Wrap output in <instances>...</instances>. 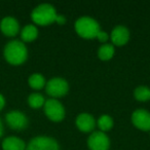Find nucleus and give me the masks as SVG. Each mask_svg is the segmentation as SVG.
Here are the masks:
<instances>
[{"label": "nucleus", "mask_w": 150, "mask_h": 150, "mask_svg": "<svg viewBox=\"0 0 150 150\" xmlns=\"http://www.w3.org/2000/svg\"><path fill=\"white\" fill-rule=\"evenodd\" d=\"M5 120L11 129L16 131H21L27 127L28 125V118L23 112L19 110H13L11 112L6 113L5 115Z\"/></svg>", "instance_id": "8"}, {"label": "nucleus", "mask_w": 150, "mask_h": 150, "mask_svg": "<svg viewBox=\"0 0 150 150\" xmlns=\"http://www.w3.org/2000/svg\"><path fill=\"white\" fill-rule=\"evenodd\" d=\"M44 113L50 120L54 122H60L65 118V108L63 104L57 99H48L43 106Z\"/></svg>", "instance_id": "4"}, {"label": "nucleus", "mask_w": 150, "mask_h": 150, "mask_svg": "<svg viewBox=\"0 0 150 150\" xmlns=\"http://www.w3.org/2000/svg\"><path fill=\"white\" fill-rule=\"evenodd\" d=\"M132 122L141 131H150V112L145 109H137L132 114Z\"/></svg>", "instance_id": "9"}, {"label": "nucleus", "mask_w": 150, "mask_h": 150, "mask_svg": "<svg viewBox=\"0 0 150 150\" xmlns=\"http://www.w3.org/2000/svg\"><path fill=\"white\" fill-rule=\"evenodd\" d=\"M57 16L58 13L54 5L50 3H42L32 11L31 19L35 25L47 26L56 22Z\"/></svg>", "instance_id": "2"}, {"label": "nucleus", "mask_w": 150, "mask_h": 150, "mask_svg": "<svg viewBox=\"0 0 150 150\" xmlns=\"http://www.w3.org/2000/svg\"><path fill=\"white\" fill-rule=\"evenodd\" d=\"M96 123L97 122L94 116L90 113L86 112L78 114L75 119V125L82 133H92V131H94L95 127H96Z\"/></svg>", "instance_id": "11"}, {"label": "nucleus", "mask_w": 150, "mask_h": 150, "mask_svg": "<svg viewBox=\"0 0 150 150\" xmlns=\"http://www.w3.org/2000/svg\"><path fill=\"white\" fill-rule=\"evenodd\" d=\"M3 150H26V144L21 138L11 136L2 141Z\"/></svg>", "instance_id": "13"}, {"label": "nucleus", "mask_w": 150, "mask_h": 150, "mask_svg": "<svg viewBox=\"0 0 150 150\" xmlns=\"http://www.w3.org/2000/svg\"><path fill=\"white\" fill-rule=\"evenodd\" d=\"M26 150H60L56 139L47 136H38L30 140Z\"/></svg>", "instance_id": "6"}, {"label": "nucleus", "mask_w": 150, "mask_h": 150, "mask_svg": "<svg viewBox=\"0 0 150 150\" xmlns=\"http://www.w3.org/2000/svg\"><path fill=\"white\" fill-rule=\"evenodd\" d=\"M110 39L112 41L113 45L121 46L127 43L129 40V31L125 26H116L113 28L112 32L110 34Z\"/></svg>", "instance_id": "12"}, {"label": "nucleus", "mask_w": 150, "mask_h": 150, "mask_svg": "<svg viewBox=\"0 0 150 150\" xmlns=\"http://www.w3.org/2000/svg\"><path fill=\"white\" fill-rule=\"evenodd\" d=\"M75 31L80 37L86 39H93L97 38V35L100 32V25L95 19L88 16L80 17L75 22Z\"/></svg>", "instance_id": "3"}, {"label": "nucleus", "mask_w": 150, "mask_h": 150, "mask_svg": "<svg viewBox=\"0 0 150 150\" xmlns=\"http://www.w3.org/2000/svg\"><path fill=\"white\" fill-rule=\"evenodd\" d=\"M2 135H3V125L1 122V120H0V138H1Z\"/></svg>", "instance_id": "23"}, {"label": "nucleus", "mask_w": 150, "mask_h": 150, "mask_svg": "<svg viewBox=\"0 0 150 150\" xmlns=\"http://www.w3.org/2000/svg\"><path fill=\"white\" fill-rule=\"evenodd\" d=\"M134 96H135L136 100L139 101V102L149 101L150 100V88L145 86H138V88L134 91Z\"/></svg>", "instance_id": "19"}, {"label": "nucleus", "mask_w": 150, "mask_h": 150, "mask_svg": "<svg viewBox=\"0 0 150 150\" xmlns=\"http://www.w3.org/2000/svg\"><path fill=\"white\" fill-rule=\"evenodd\" d=\"M28 104L31 108L33 109H39L44 106L45 104V99L39 93H32L28 97Z\"/></svg>", "instance_id": "17"}, {"label": "nucleus", "mask_w": 150, "mask_h": 150, "mask_svg": "<svg viewBox=\"0 0 150 150\" xmlns=\"http://www.w3.org/2000/svg\"><path fill=\"white\" fill-rule=\"evenodd\" d=\"M46 94L52 99L61 98L65 96L69 91V84L66 79L62 77H54L50 79L45 84Z\"/></svg>", "instance_id": "5"}, {"label": "nucleus", "mask_w": 150, "mask_h": 150, "mask_svg": "<svg viewBox=\"0 0 150 150\" xmlns=\"http://www.w3.org/2000/svg\"><path fill=\"white\" fill-rule=\"evenodd\" d=\"M28 83H29L30 88H32L33 90H41L42 88L45 86L46 81L45 78L42 76V74L33 73L32 75H30L29 79H28Z\"/></svg>", "instance_id": "16"}, {"label": "nucleus", "mask_w": 150, "mask_h": 150, "mask_svg": "<svg viewBox=\"0 0 150 150\" xmlns=\"http://www.w3.org/2000/svg\"><path fill=\"white\" fill-rule=\"evenodd\" d=\"M4 58L11 65H21L28 58V48L22 40H11L4 47Z\"/></svg>", "instance_id": "1"}, {"label": "nucleus", "mask_w": 150, "mask_h": 150, "mask_svg": "<svg viewBox=\"0 0 150 150\" xmlns=\"http://www.w3.org/2000/svg\"><path fill=\"white\" fill-rule=\"evenodd\" d=\"M0 30L5 36L13 37L20 32V24L16 18L7 16L0 22Z\"/></svg>", "instance_id": "10"}, {"label": "nucleus", "mask_w": 150, "mask_h": 150, "mask_svg": "<svg viewBox=\"0 0 150 150\" xmlns=\"http://www.w3.org/2000/svg\"><path fill=\"white\" fill-rule=\"evenodd\" d=\"M97 125L99 127L101 132H106L110 131L113 127V119L110 115L108 114H103L99 117L98 121H97Z\"/></svg>", "instance_id": "18"}, {"label": "nucleus", "mask_w": 150, "mask_h": 150, "mask_svg": "<svg viewBox=\"0 0 150 150\" xmlns=\"http://www.w3.org/2000/svg\"><path fill=\"white\" fill-rule=\"evenodd\" d=\"M38 36V29L34 24H28L22 29L21 31V39L25 42H32L37 38Z\"/></svg>", "instance_id": "14"}, {"label": "nucleus", "mask_w": 150, "mask_h": 150, "mask_svg": "<svg viewBox=\"0 0 150 150\" xmlns=\"http://www.w3.org/2000/svg\"><path fill=\"white\" fill-rule=\"evenodd\" d=\"M115 54L114 45L110 43H104L98 50V57L102 61H109L113 58Z\"/></svg>", "instance_id": "15"}, {"label": "nucleus", "mask_w": 150, "mask_h": 150, "mask_svg": "<svg viewBox=\"0 0 150 150\" xmlns=\"http://www.w3.org/2000/svg\"><path fill=\"white\" fill-rule=\"evenodd\" d=\"M4 106H5V99L3 97V95L0 94V111L4 108Z\"/></svg>", "instance_id": "22"}, {"label": "nucleus", "mask_w": 150, "mask_h": 150, "mask_svg": "<svg viewBox=\"0 0 150 150\" xmlns=\"http://www.w3.org/2000/svg\"><path fill=\"white\" fill-rule=\"evenodd\" d=\"M90 150H108L110 147V140L106 133L101 131L93 132L88 139Z\"/></svg>", "instance_id": "7"}, {"label": "nucleus", "mask_w": 150, "mask_h": 150, "mask_svg": "<svg viewBox=\"0 0 150 150\" xmlns=\"http://www.w3.org/2000/svg\"><path fill=\"white\" fill-rule=\"evenodd\" d=\"M56 23H58L59 25H64V24L66 23V18L63 15H58L56 19Z\"/></svg>", "instance_id": "21"}, {"label": "nucleus", "mask_w": 150, "mask_h": 150, "mask_svg": "<svg viewBox=\"0 0 150 150\" xmlns=\"http://www.w3.org/2000/svg\"><path fill=\"white\" fill-rule=\"evenodd\" d=\"M97 39H98L100 42H102V43H106L109 39L108 33L105 32V31H103V30H100V32H99L98 35H97Z\"/></svg>", "instance_id": "20"}]
</instances>
